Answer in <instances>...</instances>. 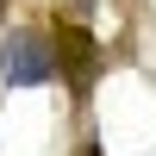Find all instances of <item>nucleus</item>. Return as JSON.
Returning a JSON list of instances; mask_svg holds the SVG:
<instances>
[{"label":"nucleus","instance_id":"f257e3e1","mask_svg":"<svg viewBox=\"0 0 156 156\" xmlns=\"http://www.w3.org/2000/svg\"><path fill=\"white\" fill-rule=\"evenodd\" d=\"M0 69H6V87H44L50 75H56L50 37H37V31H12L6 50H0Z\"/></svg>","mask_w":156,"mask_h":156},{"label":"nucleus","instance_id":"f03ea898","mask_svg":"<svg viewBox=\"0 0 156 156\" xmlns=\"http://www.w3.org/2000/svg\"><path fill=\"white\" fill-rule=\"evenodd\" d=\"M81 6H94V0H81Z\"/></svg>","mask_w":156,"mask_h":156}]
</instances>
